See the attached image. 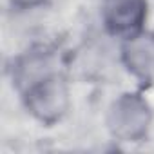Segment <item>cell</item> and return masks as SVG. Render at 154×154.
I'll return each mask as SVG.
<instances>
[{"label":"cell","mask_w":154,"mask_h":154,"mask_svg":"<svg viewBox=\"0 0 154 154\" xmlns=\"http://www.w3.org/2000/svg\"><path fill=\"white\" fill-rule=\"evenodd\" d=\"M102 20L112 36L132 38L143 31L147 0H102Z\"/></svg>","instance_id":"3"},{"label":"cell","mask_w":154,"mask_h":154,"mask_svg":"<svg viewBox=\"0 0 154 154\" xmlns=\"http://www.w3.org/2000/svg\"><path fill=\"white\" fill-rule=\"evenodd\" d=\"M123 62L138 80L150 82L154 78V35L141 31L127 38L123 45Z\"/></svg>","instance_id":"4"},{"label":"cell","mask_w":154,"mask_h":154,"mask_svg":"<svg viewBox=\"0 0 154 154\" xmlns=\"http://www.w3.org/2000/svg\"><path fill=\"white\" fill-rule=\"evenodd\" d=\"M47 2H49V0H9V4L15 9H33V8L44 6Z\"/></svg>","instance_id":"5"},{"label":"cell","mask_w":154,"mask_h":154,"mask_svg":"<svg viewBox=\"0 0 154 154\" xmlns=\"http://www.w3.org/2000/svg\"><path fill=\"white\" fill-rule=\"evenodd\" d=\"M22 82H26L22 96L26 109L36 120L51 125L65 114L69 105L67 87L58 72L45 69L38 74H31L29 78H22Z\"/></svg>","instance_id":"1"},{"label":"cell","mask_w":154,"mask_h":154,"mask_svg":"<svg viewBox=\"0 0 154 154\" xmlns=\"http://www.w3.org/2000/svg\"><path fill=\"white\" fill-rule=\"evenodd\" d=\"M150 125L149 103L138 94L120 96L109 112V129L122 141H140Z\"/></svg>","instance_id":"2"}]
</instances>
